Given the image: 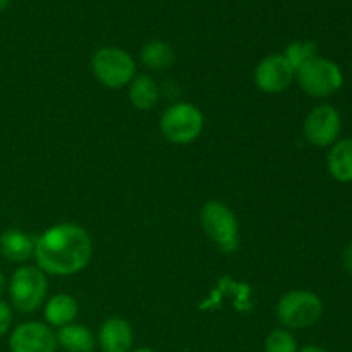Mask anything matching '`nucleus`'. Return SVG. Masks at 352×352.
<instances>
[{
    "instance_id": "obj_1",
    "label": "nucleus",
    "mask_w": 352,
    "mask_h": 352,
    "mask_svg": "<svg viewBox=\"0 0 352 352\" xmlns=\"http://www.w3.org/2000/svg\"><path fill=\"white\" fill-rule=\"evenodd\" d=\"M36 267L45 275L69 277L85 270L93 258V241L78 223H57L34 237Z\"/></svg>"
},
{
    "instance_id": "obj_2",
    "label": "nucleus",
    "mask_w": 352,
    "mask_h": 352,
    "mask_svg": "<svg viewBox=\"0 0 352 352\" xmlns=\"http://www.w3.org/2000/svg\"><path fill=\"white\" fill-rule=\"evenodd\" d=\"M201 227L208 239L223 253H236L241 246L239 222L222 201H206L201 208Z\"/></svg>"
},
{
    "instance_id": "obj_3",
    "label": "nucleus",
    "mask_w": 352,
    "mask_h": 352,
    "mask_svg": "<svg viewBox=\"0 0 352 352\" xmlns=\"http://www.w3.org/2000/svg\"><path fill=\"white\" fill-rule=\"evenodd\" d=\"M93 76L100 85L110 89H120L129 86L136 78V62L129 52L119 47H103L91 57Z\"/></svg>"
},
{
    "instance_id": "obj_4",
    "label": "nucleus",
    "mask_w": 352,
    "mask_h": 352,
    "mask_svg": "<svg viewBox=\"0 0 352 352\" xmlns=\"http://www.w3.org/2000/svg\"><path fill=\"white\" fill-rule=\"evenodd\" d=\"M323 301L315 292L298 289L278 299L277 320L284 329L302 330L313 327L323 316Z\"/></svg>"
},
{
    "instance_id": "obj_5",
    "label": "nucleus",
    "mask_w": 352,
    "mask_h": 352,
    "mask_svg": "<svg viewBox=\"0 0 352 352\" xmlns=\"http://www.w3.org/2000/svg\"><path fill=\"white\" fill-rule=\"evenodd\" d=\"M296 81L308 96L330 98L342 89L344 74L336 62L316 55L299 71H296Z\"/></svg>"
},
{
    "instance_id": "obj_6",
    "label": "nucleus",
    "mask_w": 352,
    "mask_h": 352,
    "mask_svg": "<svg viewBox=\"0 0 352 352\" xmlns=\"http://www.w3.org/2000/svg\"><path fill=\"white\" fill-rule=\"evenodd\" d=\"M48 294L47 275L38 267L23 265L9 282L10 302L19 313H34L45 305Z\"/></svg>"
},
{
    "instance_id": "obj_7",
    "label": "nucleus",
    "mask_w": 352,
    "mask_h": 352,
    "mask_svg": "<svg viewBox=\"0 0 352 352\" xmlns=\"http://www.w3.org/2000/svg\"><path fill=\"white\" fill-rule=\"evenodd\" d=\"M205 127V116L196 105L179 102L165 109L160 117L162 136L174 144H189L198 140Z\"/></svg>"
},
{
    "instance_id": "obj_8",
    "label": "nucleus",
    "mask_w": 352,
    "mask_h": 352,
    "mask_svg": "<svg viewBox=\"0 0 352 352\" xmlns=\"http://www.w3.org/2000/svg\"><path fill=\"white\" fill-rule=\"evenodd\" d=\"M342 131V119L336 107L318 105L306 116L302 122V134L313 146L327 148L339 141Z\"/></svg>"
},
{
    "instance_id": "obj_9",
    "label": "nucleus",
    "mask_w": 352,
    "mask_h": 352,
    "mask_svg": "<svg viewBox=\"0 0 352 352\" xmlns=\"http://www.w3.org/2000/svg\"><path fill=\"white\" fill-rule=\"evenodd\" d=\"M296 71L282 54H270L254 69V85L268 95H278L291 88Z\"/></svg>"
},
{
    "instance_id": "obj_10",
    "label": "nucleus",
    "mask_w": 352,
    "mask_h": 352,
    "mask_svg": "<svg viewBox=\"0 0 352 352\" xmlns=\"http://www.w3.org/2000/svg\"><path fill=\"white\" fill-rule=\"evenodd\" d=\"M10 352H57V336L41 322H24L12 330L9 339Z\"/></svg>"
},
{
    "instance_id": "obj_11",
    "label": "nucleus",
    "mask_w": 352,
    "mask_h": 352,
    "mask_svg": "<svg viewBox=\"0 0 352 352\" xmlns=\"http://www.w3.org/2000/svg\"><path fill=\"white\" fill-rule=\"evenodd\" d=\"M133 327L120 316L107 318L100 327L98 344L103 352H129L133 351Z\"/></svg>"
},
{
    "instance_id": "obj_12",
    "label": "nucleus",
    "mask_w": 352,
    "mask_h": 352,
    "mask_svg": "<svg viewBox=\"0 0 352 352\" xmlns=\"http://www.w3.org/2000/svg\"><path fill=\"white\" fill-rule=\"evenodd\" d=\"M34 253V237L19 229L0 234V254L12 263H24Z\"/></svg>"
},
{
    "instance_id": "obj_13",
    "label": "nucleus",
    "mask_w": 352,
    "mask_h": 352,
    "mask_svg": "<svg viewBox=\"0 0 352 352\" xmlns=\"http://www.w3.org/2000/svg\"><path fill=\"white\" fill-rule=\"evenodd\" d=\"M327 168L333 181L340 184L352 182V138L336 141L327 155Z\"/></svg>"
},
{
    "instance_id": "obj_14",
    "label": "nucleus",
    "mask_w": 352,
    "mask_h": 352,
    "mask_svg": "<svg viewBox=\"0 0 352 352\" xmlns=\"http://www.w3.org/2000/svg\"><path fill=\"white\" fill-rule=\"evenodd\" d=\"M78 313V301L69 294H55L45 301L43 316L48 327L62 329L65 325H71V323H74Z\"/></svg>"
},
{
    "instance_id": "obj_15",
    "label": "nucleus",
    "mask_w": 352,
    "mask_h": 352,
    "mask_svg": "<svg viewBox=\"0 0 352 352\" xmlns=\"http://www.w3.org/2000/svg\"><path fill=\"white\" fill-rule=\"evenodd\" d=\"M57 344L65 352H93L96 346V339L91 330L81 323H71L58 329Z\"/></svg>"
},
{
    "instance_id": "obj_16",
    "label": "nucleus",
    "mask_w": 352,
    "mask_h": 352,
    "mask_svg": "<svg viewBox=\"0 0 352 352\" xmlns=\"http://www.w3.org/2000/svg\"><path fill=\"white\" fill-rule=\"evenodd\" d=\"M160 100V88L155 79L148 74H136V78L129 82V102L134 109L141 112L155 109Z\"/></svg>"
},
{
    "instance_id": "obj_17",
    "label": "nucleus",
    "mask_w": 352,
    "mask_h": 352,
    "mask_svg": "<svg viewBox=\"0 0 352 352\" xmlns=\"http://www.w3.org/2000/svg\"><path fill=\"white\" fill-rule=\"evenodd\" d=\"M141 62L151 71H167L174 65L175 52L167 41L151 40L141 48Z\"/></svg>"
},
{
    "instance_id": "obj_18",
    "label": "nucleus",
    "mask_w": 352,
    "mask_h": 352,
    "mask_svg": "<svg viewBox=\"0 0 352 352\" xmlns=\"http://www.w3.org/2000/svg\"><path fill=\"white\" fill-rule=\"evenodd\" d=\"M285 60L291 64V67L294 71H299L305 64H308L311 58H315L318 55V47H316L315 41L309 40H298L292 41L285 47L284 54Z\"/></svg>"
},
{
    "instance_id": "obj_19",
    "label": "nucleus",
    "mask_w": 352,
    "mask_h": 352,
    "mask_svg": "<svg viewBox=\"0 0 352 352\" xmlns=\"http://www.w3.org/2000/svg\"><path fill=\"white\" fill-rule=\"evenodd\" d=\"M296 337L287 329L272 330L265 339V352H298Z\"/></svg>"
},
{
    "instance_id": "obj_20",
    "label": "nucleus",
    "mask_w": 352,
    "mask_h": 352,
    "mask_svg": "<svg viewBox=\"0 0 352 352\" xmlns=\"http://www.w3.org/2000/svg\"><path fill=\"white\" fill-rule=\"evenodd\" d=\"M12 311H10V306L7 302L0 301V337L6 336L7 332L12 327Z\"/></svg>"
},
{
    "instance_id": "obj_21",
    "label": "nucleus",
    "mask_w": 352,
    "mask_h": 352,
    "mask_svg": "<svg viewBox=\"0 0 352 352\" xmlns=\"http://www.w3.org/2000/svg\"><path fill=\"white\" fill-rule=\"evenodd\" d=\"M342 261H344V267H346V270L352 274V243L346 248V251H344Z\"/></svg>"
},
{
    "instance_id": "obj_22",
    "label": "nucleus",
    "mask_w": 352,
    "mask_h": 352,
    "mask_svg": "<svg viewBox=\"0 0 352 352\" xmlns=\"http://www.w3.org/2000/svg\"><path fill=\"white\" fill-rule=\"evenodd\" d=\"M298 352H327V351L323 349V347H320V346H315V344H309V346H305V347H301V349H299Z\"/></svg>"
},
{
    "instance_id": "obj_23",
    "label": "nucleus",
    "mask_w": 352,
    "mask_h": 352,
    "mask_svg": "<svg viewBox=\"0 0 352 352\" xmlns=\"http://www.w3.org/2000/svg\"><path fill=\"white\" fill-rule=\"evenodd\" d=\"M9 3H10V0H0V12L7 9V7H9Z\"/></svg>"
},
{
    "instance_id": "obj_24",
    "label": "nucleus",
    "mask_w": 352,
    "mask_h": 352,
    "mask_svg": "<svg viewBox=\"0 0 352 352\" xmlns=\"http://www.w3.org/2000/svg\"><path fill=\"white\" fill-rule=\"evenodd\" d=\"M3 287H6V277H3L2 270H0V292L3 291Z\"/></svg>"
},
{
    "instance_id": "obj_25",
    "label": "nucleus",
    "mask_w": 352,
    "mask_h": 352,
    "mask_svg": "<svg viewBox=\"0 0 352 352\" xmlns=\"http://www.w3.org/2000/svg\"><path fill=\"white\" fill-rule=\"evenodd\" d=\"M129 352H157V351L150 349V347H140V349H133V351H129Z\"/></svg>"
}]
</instances>
